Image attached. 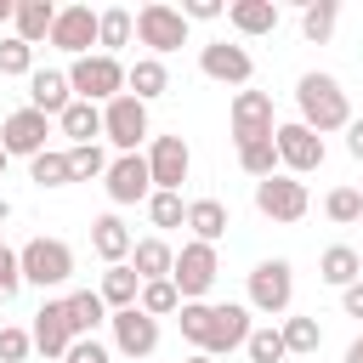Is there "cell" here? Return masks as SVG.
Here are the masks:
<instances>
[{
  "label": "cell",
  "instance_id": "6da1fadb",
  "mask_svg": "<svg viewBox=\"0 0 363 363\" xmlns=\"http://www.w3.org/2000/svg\"><path fill=\"white\" fill-rule=\"evenodd\" d=\"M295 108H301V125L318 130V136L352 125V102H346V91H340V79L323 74V68H312V74L295 79Z\"/></svg>",
  "mask_w": 363,
  "mask_h": 363
},
{
  "label": "cell",
  "instance_id": "7a4b0ae2",
  "mask_svg": "<svg viewBox=\"0 0 363 363\" xmlns=\"http://www.w3.org/2000/svg\"><path fill=\"white\" fill-rule=\"evenodd\" d=\"M62 74H68V91H74L79 102H96V108H102V102H113V96L125 91V62H119V57H102V51L74 57Z\"/></svg>",
  "mask_w": 363,
  "mask_h": 363
},
{
  "label": "cell",
  "instance_id": "3957f363",
  "mask_svg": "<svg viewBox=\"0 0 363 363\" xmlns=\"http://www.w3.org/2000/svg\"><path fill=\"white\" fill-rule=\"evenodd\" d=\"M17 267H23V284H34V289H62L68 278H74V250L62 244V238H28L23 250H17Z\"/></svg>",
  "mask_w": 363,
  "mask_h": 363
},
{
  "label": "cell",
  "instance_id": "277c9868",
  "mask_svg": "<svg viewBox=\"0 0 363 363\" xmlns=\"http://www.w3.org/2000/svg\"><path fill=\"white\" fill-rule=\"evenodd\" d=\"M102 136H108L119 153H142V142H153L147 102H136L130 91H119L113 102H102Z\"/></svg>",
  "mask_w": 363,
  "mask_h": 363
},
{
  "label": "cell",
  "instance_id": "5b68a950",
  "mask_svg": "<svg viewBox=\"0 0 363 363\" xmlns=\"http://www.w3.org/2000/svg\"><path fill=\"white\" fill-rule=\"evenodd\" d=\"M289 301H295V267H289L284 255L261 261V267L250 272V301H244V306L261 312V318H284Z\"/></svg>",
  "mask_w": 363,
  "mask_h": 363
},
{
  "label": "cell",
  "instance_id": "8992f818",
  "mask_svg": "<svg viewBox=\"0 0 363 363\" xmlns=\"http://www.w3.org/2000/svg\"><path fill=\"white\" fill-rule=\"evenodd\" d=\"M136 40L147 45V57H170V51H182L187 45V17L176 11V6H164V0H147L142 11H136Z\"/></svg>",
  "mask_w": 363,
  "mask_h": 363
},
{
  "label": "cell",
  "instance_id": "52a82bcc",
  "mask_svg": "<svg viewBox=\"0 0 363 363\" xmlns=\"http://www.w3.org/2000/svg\"><path fill=\"white\" fill-rule=\"evenodd\" d=\"M216 272H221V255H216V244H199V238H187V244L176 250L170 284H176V295H182V301H204V295H210V284H216Z\"/></svg>",
  "mask_w": 363,
  "mask_h": 363
},
{
  "label": "cell",
  "instance_id": "ba28073f",
  "mask_svg": "<svg viewBox=\"0 0 363 363\" xmlns=\"http://www.w3.org/2000/svg\"><path fill=\"white\" fill-rule=\"evenodd\" d=\"M255 210L267 216V221H278V227H295L306 210H312V193H306V182H295V176H267V182H255Z\"/></svg>",
  "mask_w": 363,
  "mask_h": 363
},
{
  "label": "cell",
  "instance_id": "9c48e42d",
  "mask_svg": "<svg viewBox=\"0 0 363 363\" xmlns=\"http://www.w3.org/2000/svg\"><path fill=\"white\" fill-rule=\"evenodd\" d=\"M272 147H278V170L284 176H312L318 164H323V136L318 130H306L301 119H289V125H278L272 130Z\"/></svg>",
  "mask_w": 363,
  "mask_h": 363
},
{
  "label": "cell",
  "instance_id": "30bf717a",
  "mask_svg": "<svg viewBox=\"0 0 363 363\" xmlns=\"http://www.w3.org/2000/svg\"><path fill=\"white\" fill-rule=\"evenodd\" d=\"M108 329H113V352L130 357V363H147V357L159 352V318H147L142 306L108 312Z\"/></svg>",
  "mask_w": 363,
  "mask_h": 363
},
{
  "label": "cell",
  "instance_id": "8fae6325",
  "mask_svg": "<svg viewBox=\"0 0 363 363\" xmlns=\"http://www.w3.org/2000/svg\"><path fill=\"white\" fill-rule=\"evenodd\" d=\"M147 176H153V193H182L187 170H193V147L182 136H153L147 142Z\"/></svg>",
  "mask_w": 363,
  "mask_h": 363
},
{
  "label": "cell",
  "instance_id": "7c38bea8",
  "mask_svg": "<svg viewBox=\"0 0 363 363\" xmlns=\"http://www.w3.org/2000/svg\"><path fill=\"white\" fill-rule=\"evenodd\" d=\"M227 119H233V142H238V147H244V142H267V136L278 130L272 96H267V91H250V85L233 96V113H227Z\"/></svg>",
  "mask_w": 363,
  "mask_h": 363
},
{
  "label": "cell",
  "instance_id": "4fadbf2b",
  "mask_svg": "<svg viewBox=\"0 0 363 363\" xmlns=\"http://www.w3.org/2000/svg\"><path fill=\"white\" fill-rule=\"evenodd\" d=\"M102 187H108V199H113L119 210H125V204H147V193H153L147 159H142V153H113V159H108Z\"/></svg>",
  "mask_w": 363,
  "mask_h": 363
},
{
  "label": "cell",
  "instance_id": "5bb4252c",
  "mask_svg": "<svg viewBox=\"0 0 363 363\" xmlns=\"http://www.w3.org/2000/svg\"><path fill=\"white\" fill-rule=\"evenodd\" d=\"M199 74L204 79H216V85H250V74H255V62H250V51L244 45H227V40H210V45H199Z\"/></svg>",
  "mask_w": 363,
  "mask_h": 363
},
{
  "label": "cell",
  "instance_id": "9a60e30c",
  "mask_svg": "<svg viewBox=\"0 0 363 363\" xmlns=\"http://www.w3.org/2000/svg\"><path fill=\"white\" fill-rule=\"evenodd\" d=\"M45 136H51V119L34 113V108L6 113V125H0V147H6V159H34V153H45Z\"/></svg>",
  "mask_w": 363,
  "mask_h": 363
},
{
  "label": "cell",
  "instance_id": "2e32d148",
  "mask_svg": "<svg viewBox=\"0 0 363 363\" xmlns=\"http://www.w3.org/2000/svg\"><path fill=\"white\" fill-rule=\"evenodd\" d=\"M45 45H57L68 57H91V45H96V11L91 6H57V23H51Z\"/></svg>",
  "mask_w": 363,
  "mask_h": 363
},
{
  "label": "cell",
  "instance_id": "e0dca14e",
  "mask_svg": "<svg viewBox=\"0 0 363 363\" xmlns=\"http://www.w3.org/2000/svg\"><path fill=\"white\" fill-rule=\"evenodd\" d=\"M250 306H210V335H204V357H227V352H244L250 340Z\"/></svg>",
  "mask_w": 363,
  "mask_h": 363
},
{
  "label": "cell",
  "instance_id": "ac0fdd59",
  "mask_svg": "<svg viewBox=\"0 0 363 363\" xmlns=\"http://www.w3.org/2000/svg\"><path fill=\"white\" fill-rule=\"evenodd\" d=\"M28 340H34V352H40V357H68V346H74V323H68V306H62V301H40Z\"/></svg>",
  "mask_w": 363,
  "mask_h": 363
},
{
  "label": "cell",
  "instance_id": "d6986e66",
  "mask_svg": "<svg viewBox=\"0 0 363 363\" xmlns=\"http://www.w3.org/2000/svg\"><path fill=\"white\" fill-rule=\"evenodd\" d=\"M68 102H74V91H68V74H62V68H34V74H28V108H34V113L57 119Z\"/></svg>",
  "mask_w": 363,
  "mask_h": 363
},
{
  "label": "cell",
  "instance_id": "ffe728a7",
  "mask_svg": "<svg viewBox=\"0 0 363 363\" xmlns=\"http://www.w3.org/2000/svg\"><path fill=\"white\" fill-rule=\"evenodd\" d=\"M130 244H136V233L119 221V210H108V216L91 221V250H96L108 267H125V261H130Z\"/></svg>",
  "mask_w": 363,
  "mask_h": 363
},
{
  "label": "cell",
  "instance_id": "44dd1931",
  "mask_svg": "<svg viewBox=\"0 0 363 363\" xmlns=\"http://www.w3.org/2000/svg\"><path fill=\"white\" fill-rule=\"evenodd\" d=\"M51 23H57V6L51 0H17V11H11V34L23 45H45L51 40Z\"/></svg>",
  "mask_w": 363,
  "mask_h": 363
},
{
  "label": "cell",
  "instance_id": "7402d4cb",
  "mask_svg": "<svg viewBox=\"0 0 363 363\" xmlns=\"http://www.w3.org/2000/svg\"><path fill=\"white\" fill-rule=\"evenodd\" d=\"M125 267H130L142 284H153V278H170V267H176V250H170V244L153 233V238H136V244H130V261H125Z\"/></svg>",
  "mask_w": 363,
  "mask_h": 363
},
{
  "label": "cell",
  "instance_id": "603a6c76",
  "mask_svg": "<svg viewBox=\"0 0 363 363\" xmlns=\"http://www.w3.org/2000/svg\"><path fill=\"white\" fill-rule=\"evenodd\" d=\"M227 23L244 34V40H261L278 28V0H233L227 6Z\"/></svg>",
  "mask_w": 363,
  "mask_h": 363
},
{
  "label": "cell",
  "instance_id": "cb8c5ba5",
  "mask_svg": "<svg viewBox=\"0 0 363 363\" xmlns=\"http://www.w3.org/2000/svg\"><path fill=\"white\" fill-rule=\"evenodd\" d=\"M130 40H136V11H125V6L96 11V51L102 57H119V45H130Z\"/></svg>",
  "mask_w": 363,
  "mask_h": 363
},
{
  "label": "cell",
  "instance_id": "d4e9b609",
  "mask_svg": "<svg viewBox=\"0 0 363 363\" xmlns=\"http://www.w3.org/2000/svg\"><path fill=\"white\" fill-rule=\"evenodd\" d=\"M125 91H130L136 102H153V96L170 91V68H164L159 57H136V62L125 68Z\"/></svg>",
  "mask_w": 363,
  "mask_h": 363
},
{
  "label": "cell",
  "instance_id": "484cf974",
  "mask_svg": "<svg viewBox=\"0 0 363 363\" xmlns=\"http://www.w3.org/2000/svg\"><path fill=\"white\" fill-rule=\"evenodd\" d=\"M57 130H62V136H68L74 147H85V142H96V136H102V108H96V102H79V96H74V102H68V108L57 113Z\"/></svg>",
  "mask_w": 363,
  "mask_h": 363
},
{
  "label": "cell",
  "instance_id": "4316f807",
  "mask_svg": "<svg viewBox=\"0 0 363 363\" xmlns=\"http://www.w3.org/2000/svg\"><path fill=\"white\" fill-rule=\"evenodd\" d=\"M187 227H193L199 244H221L227 227H233V216H227L221 199H193V204H187Z\"/></svg>",
  "mask_w": 363,
  "mask_h": 363
},
{
  "label": "cell",
  "instance_id": "83f0119b",
  "mask_svg": "<svg viewBox=\"0 0 363 363\" xmlns=\"http://www.w3.org/2000/svg\"><path fill=\"white\" fill-rule=\"evenodd\" d=\"M62 306H68L74 340H91V335L108 323V306H102V295H96V289H74V295H62Z\"/></svg>",
  "mask_w": 363,
  "mask_h": 363
},
{
  "label": "cell",
  "instance_id": "f1b7e54d",
  "mask_svg": "<svg viewBox=\"0 0 363 363\" xmlns=\"http://www.w3.org/2000/svg\"><path fill=\"white\" fill-rule=\"evenodd\" d=\"M318 278H323V284H335V289H346V284H357V278H363V255H357L352 244H329V250H323V261H318Z\"/></svg>",
  "mask_w": 363,
  "mask_h": 363
},
{
  "label": "cell",
  "instance_id": "f546056e",
  "mask_svg": "<svg viewBox=\"0 0 363 363\" xmlns=\"http://www.w3.org/2000/svg\"><path fill=\"white\" fill-rule=\"evenodd\" d=\"M96 295H102V306H108V312H125V306H136L142 278H136L130 267H108V272H102V284H96Z\"/></svg>",
  "mask_w": 363,
  "mask_h": 363
},
{
  "label": "cell",
  "instance_id": "4dcf8cb0",
  "mask_svg": "<svg viewBox=\"0 0 363 363\" xmlns=\"http://www.w3.org/2000/svg\"><path fill=\"white\" fill-rule=\"evenodd\" d=\"M335 23H340V0H306V6H301V34H306L312 45H323V40L335 34Z\"/></svg>",
  "mask_w": 363,
  "mask_h": 363
},
{
  "label": "cell",
  "instance_id": "1f68e13d",
  "mask_svg": "<svg viewBox=\"0 0 363 363\" xmlns=\"http://www.w3.org/2000/svg\"><path fill=\"white\" fill-rule=\"evenodd\" d=\"M28 182H34V187H68V182H74V176H68V147L34 153V159H28Z\"/></svg>",
  "mask_w": 363,
  "mask_h": 363
},
{
  "label": "cell",
  "instance_id": "d6a6232c",
  "mask_svg": "<svg viewBox=\"0 0 363 363\" xmlns=\"http://www.w3.org/2000/svg\"><path fill=\"white\" fill-rule=\"evenodd\" d=\"M278 335H284V352H289V357H306V352L323 346V323H318V318H284Z\"/></svg>",
  "mask_w": 363,
  "mask_h": 363
},
{
  "label": "cell",
  "instance_id": "836d02e7",
  "mask_svg": "<svg viewBox=\"0 0 363 363\" xmlns=\"http://www.w3.org/2000/svg\"><path fill=\"white\" fill-rule=\"evenodd\" d=\"M238 170L255 176V182L278 176V147H272V136H267V142H244V147H238Z\"/></svg>",
  "mask_w": 363,
  "mask_h": 363
},
{
  "label": "cell",
  "instance_id": "e575fe53",
  "mask_svg": "<svg viewBox=\"0 0 363 363\" xmlns=\"http://www.w3.org/2000/svg\"><path fill=\"white\" fill-rule=\"evenodd\" d=\"M136 306H142L147 318H176V306H182V295H176V284H170V278H153V284H142V295H136Z\"/></svg>",
  "mask_w": 363,
  "mask_h": 363
},
{
  "label": "cell",
  "instance_id": "d590c367",
  "mask_svg": "<svg viewBox=\"0 0 363 363\" xmlns=\"http://www.w3.org/2000/svg\"><path fill=\"white\" fill-rule=\"evenodd\" d=\"M244 357H250V363H284L289 352H284V335H278V323H261V329H250V340H244Z\"/></svg>",
  "mask_w": 363,
  "mask_h": 363
},
{
  "label": "cell",
  "instance_id": "8d00e7d4",
  "mask_svg": "<svg viewBox=\"0 0 363 363\" xmlns=\"http://www.w3.org/2000/svg\"><path fill=\"white\" fill-rule=\"evenodd\" d=\"M34 74V45H23L17 34H0V79H28Z\"/></svg>",
  "mask_w": 363,
  "mask_h": 363
},
{
  "label": "cell",
  "instance_id": "74e56055",
  "mask_svg": "<svg viewBox=\"0 0 363 363\" xmlns=\"http://www.w3.org/2000/svg\"><path fill=\"white\" fill-rule=\"evenodd\" d=\"M68 176H74V182H96V176H108V153H102V142L68 147Z\"/></svg>",
  "mask_w": 363,
  "mask_h": 363
},
{
  "label": "cell",
  "instance_id": "f35d334b",
  "mask_svg": "<svg viewBox=\"0 0 363 363\" xmlns=\"http://www.w3.org/2000/svg\"><path fill=\"white\" fill-rule=\"evenodd\" d=\"M176 323H182V340H193V352H204V335H210V301H182V306H176Z\"/></svg>",
  "mask_w": 363,
  "mask_h": 363
},
{
  "label": "cell",
  "instance_id": "ab89813d",
  "mask_svg": "<svg viewBox=\"0 0 363 363\" xmlns=\"http://www.w3.org/2000/svg\"><path fill=\"white\" fill-rule=\"evenodd\" d=\"M323 216H329V221H340V227H352V221L363 216V193H357V187H329Z\"/></svg>",
  "mask_w": 363,
  "mask_h": 363
},
{
  "label": "cell",
  "instance_id": "60d3db41",
  "mask_svg": "<svg viewBox=\"0 0 363 363\" xmlns=\"http://www.w3.org/2000/svg\"><path fill=\"white\" fill-rule=\"evenodd\" d=\"M147 221H153V227H187L182 193H147Z\"/></svg>",
  "mask_w": 363,
  "mask_h": 363
},
{
  "label": "cell",
  "instance_id": "b9f144b4",
  "mask_svg": "<svg viewBox=\"0 0 363 363\" xmlns=\"http://www.w3.org/2000/svg\"><path fill=\"white\" fill-rule=\"evenodd\" d=\"M28 352H34L28 329H17V323H0V363H28Z\"/></svg>",
  "mask_w": 363,
  "mask_h": 363
},
{
  "label": "cell",
  "instance_id": "7bdbcfd3",
  "mask_svg": "<svg viewBox=\"0 0 363 363\" xmlns=\"http://www.w3.org/2000/svg\"><path fill=\"white\" fill-rule=\"evenodd\" d=\"M17 289H23V267H17V250H6V244H0V306H11V301H17Z\"/></svg>",
  "mask_w": 363,
  "mask_h": 363
},
{
  "label": "cell",
  "instance_id": "ee69618b",
  "mask_svg": "<svg viewBox=\"0 0 363 363\" xmlns=\"http://www.w3.org/2000/svg\"><path fill=\"white\" fill-rule=\"evenodd\" d=\"M62 363H113V352H108V346H102V340L91 335V340H74Z\"/></svg>",
  "mask_w": 363,
  "mask_h": 363
},
{
  "label": "cell",
  "instance_id": "f6af8a7d",
  "mask_svg": "<svg viewBox=\"0 0 363 363\" xmlns=\"http://www.w3.org/2000/svg\"><path fill=\"white\" fill-rule=\"evenodd\" d=\"M176 11H182V17H187V28H193V23H210V17H221L227 6H221V0H182Z\"/></svg>",
  "mask_w": 363,
  "mask_h": 363
},
{
  "label": "cell",
  "instance_id": "bcb514c9",
  "mask_svg": "<svg viewBox=\"0 0 363 363\" xmlns=\"http://www.w3.org/2000/svg\"><path fill=\"white\" fill-rule=\"evenodd\" d=\"M340 306H346V318H363V278L340 289Z\"/></svg>",
  "mask_w": 363,
  "mask_h": 363
},
{
  "label": "cell",
  "instance_id": "7dc6e473",
  "mask_svg": "<svg viewBox=\"0 0 363 363\" xmlns=\"http://www.w3.org/2000/svg\"><path fill=\"white\" fill-rule=\"evenodd\" d=\"M346 153L363 164V119H352V125H346Z\"/></svg>",
  "mask_w": 363,
  "mask_h": 363
},
{
  "label": "cell",
  "instance_id": "c3c4849f",
  "mask_svg": "<svg viewBox=\"0 0 363 363\" xmlns=\"http://www.w3.org/2000/svg\"><path fill=\"white\" fill-rule=\"evenodd\" d=\"M346 363H363V335H357V340L346 346Z\"/></svg>",
  "mask_w": 363,
  "mask_h": 363
},
{
  "label": "cell",
  "instance_id": "681fc988",
  "mask_svg": "<svg viewBox=\"0 0 363 363\" xmlns=\"http://www.w3.org/2000/svg\"><path fill=\"white\" fill-rule=\"evenodd\" d=\"M11 11H17V0H0V28L11 23Z\"/></svg>",
  "mask_w": 363,
  "mask_h": 363
},
{
  "label": "cell",
  "instance_id": "f907efd6",
  "mask_svg": "<svg viewBox=\"0 0 363 363\" xmlns=\"http://www.w3.org/2000/svg\"><path fill=\"white\" fill-rule=\"evenodd\" d=\"M182 363H216V357H204V352H193V357H182Z\"/></svg>",
  "mask_w": 363,
  "mask_h": 363
},
{
  "label": "cell",
  "instance_id": "816d5d0a",
  "mask_svg": "<svg viewBox=\"0 0 363 363\" xmlns=\"http://www.w3.org/2000/svg\"><path fill=\"white\" fill-rule=\"evenodd\" d=\"M6 164H11V159H6V147H0V176H6Z\"/></svg>",
  "mask_w": 363,
  "mask_h": 363
},
{
  "label": "cell",
  "instance_id": "f5cc1de1",
  "mask_svg": "<svg viewBox=\"0 0 363 363\" xmlns=\"http://www.w3.org/2000/svg\"><path fill=\"white\" fill-rule=\"evenodd\" d=\"M357 221H363V216H357Z\"/></svg>",
  "mask_w": 363,
  "mask_h": 363
},
{
  "label": "cell",
  "instance_id": "db71d44e",
  "mask_svg": "<svg viewBox=\"0 0 363 363\" xmlns=\"http://www.w3.org/2000/svg\"><path fill=\"white\" fill-rule=\"evenodd\" d=\"M0 244H6V238H0Z\"/></svg>",
  "mask_w": 363,
  "mask_h": 363
},
{
  "label": "cell",
  "instance_id": "11a10c76",
  "mask_svg": "<svg viewBox=\"0 0 363 363\" xmlns=\"http://www.w3.org/2000/svg\"><path fill=\"white\" fill-rule=\"evenodd\" d=\"M357 193H363V187H357Z\"/></svg>",
  "mask_w": 363,
  "mask_h": 363
}]
</instances>
